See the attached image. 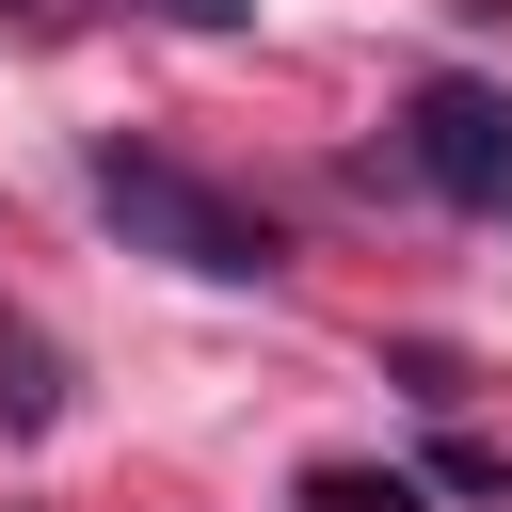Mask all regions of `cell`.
<instances>
[{"instance_id":"cell-1","label":"cell","mask_w":512,"mask_h":512,"mask_svg":"<svg viewBox=\"0 0 512 512\" xmlns=\"http://www.w3.org/2000/svg\"><path fill=\"white\" fill-rule=\"evenodd\" d=\"M96 208H112L128 256H176V272H208V288H272V272H288V240H272L256 208H224L208 176H176V160H144V144H96Z\"/></svg>"},{"instance_id":"cell-2","label":"cell","mask_w":512,"mask_h":512,"mask_svg":"<svg viewBox=\"0 0 512 512\" xmlns=\"http://www.w3.org/2000/svg\"><path fill=\"white\" fill-rule=\"evenodd\" d=\"M400 144H416V176H432L448 208H480V224H512V96H496V80H416V112H400Z\"/></svg>"},{"instance_id":"cell-5","label":"cell","mask_w":512,"mask_h":512,"mask_svg":"<svg viewBox=\"0 0 512 512\" xmlns=\"http://www.w3.org/2000/svg\"><path fill=\"white\" fill-rule=\"evenodd\" d=\"M144 16H176V32H240L256 0H144Z\"/></svg>"},{"instance_id":"cell-3","label":"cell","mask_w":512,"mask_h":512,"mask_svg":"<svg viewBox=\"0 0 512 512\" xmlns=\"http://www.w3.org/2000/svg\"><path fill=\"white\" fill-rule=\"evenodd\" d=\"M0 416H16V432H48V416H64V352H48L16 304H0Z\"/></svg>"},{"instance_id":"cell-4","label":"cell","mask_w":512,"mask_h":512,"mask_svg":"<svg viewBox=\"0 0 512 512\" xmlns=\"http://www.w3.org/2000/svg\"><path fill=\"white\" fill-rule=\"evenodd\" d=\"M304 512H416V480H400V464H320Z\"/></svg>"}]
</instances>
